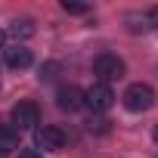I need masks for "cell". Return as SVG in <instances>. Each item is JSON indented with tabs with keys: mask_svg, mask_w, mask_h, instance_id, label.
I'll use <instances>...</instances> for the list:
<instances>
[{
	"mask_svg": "<svg viewBox=\"0 0 158 158\" xmlns=\"http://www.w3.org/2000/svg\"><path fill=\"white\" fill-rule=\"evenodd\" d=\"M34 143H37V149L59 152V149L65 146V133H62V127H56V124H47V127H37V133H34Z\"/></svg>",
	"mask_w": 158,
	"mask_h": 158,
	"instance_id": "cell-5",
	"label": "cell"
},
{
	"mask_svg": "<svg viewBox=\"0 0 158 158\" xmlns=\"http://www.w3.org/2000/svg\"><path fill=\"white\" fill-rule=\"evenodd\" d=\"M16 146H19V130L16 127H0V155H6Z\"/></svg>",
	"mask_w": 158,
	"mask_h": 158,
	"instance_id": "cell-8",
	"label": "cell"
},
{
	"mask_svg": "<svg viewBox=\"0 0 158 158\" xmlns=\"http://www.w3.org/2000/svg\"><path fill=\"white\" fill-rule=\"evenodd\" d=\"M56 106L62 109V112H77L84 106V93L77 90V87H59V93H56Z\"/></svg>",
	"mask_w": 158,
	"mask_h": 158,
	"instance_id": "cell-6",
	"label": "cell"
},
{
	"mask_svg": "<svg viewBox=\"0 0 158 158\" xmlns=\"http://www.w3.org/2000/svg\"><path fill=\"white\" fill-rule=\"evenodd\" d=\"M152 136H155V143H158V127H155V133H152Z\"/></svg>",
	"mask_w": 158,
	"mask_h": 158,
	"instance_id": "cell-14",
	"label": "cell"
},
{
	"mask_svg": "<svg viewBox=\"0 0 158 158\" xmlns=\"http://www.w3.org/2000/svg\"><path fill=\"white\" fill-rule=\"evenodd\" d=\"M149 19H152V25H155V28H158V6H155V10H152V13H149Z\"/></svg>",
	"mask_w": 158,
	"mask_h": 158,
	"instance_id": "cell-12",
	"label": "cell"
},
{
	"mask_svg": "<svg viewBox=\"0 0 158 158\" xmlns=\"http://www.w3.org/2000/svg\"><path fill=\"white\" fill-rule=\"evenodd\" d=\"M84 106H87L90 112H109V109L115 106L112 87H109V84H93V87L84 93Z\"/></svg>",
	"mask_w": 158,
	"mask_h": 158,
	"instance_id": "cell-3",
	"label": "cell"
},
{
	"mask_svg": "<svg viewBox=\"0 0 158 158\" xmlns=\"http://www.w3.org/2000/svg\"><path fill=\"white\" fill-rule=\"evenodd\" d=\"M19 158H44V155H40L37 149H22V152H19Z\"/></svg>",
	"mask_w": 158,
	"mask_h": 158,
	"instance_id": "cell-11",
	"label": "cell"
},
{
	"mask_svg": "<svg viewBox=\"0 0 158 158\" xmlns=\"http://www.w3.org/2000/svg\"><path fill=\"white\" fill-rule=\"evenodd\" d=\"M62 10H65V13H74V16H81V13H87V3H68V0H65Z\"/></svg>",
	"mask_w": 158,
	"mask_h": 158,
	"instance_id": "cell-10",
	"label": "cell"
},
{
	"mask_svg": "<svg viewBox=\"0 0 158 158\" xmlns=\"http://www.w3.org/2000/svg\"><path fill=\"white\" fill-rule=\"evenodd\" d=\"M93 71L99 74V84H109V81H118V77H124V62H121L115 53H102V56H96Z\"/></svg>",
	"mask_w": 158,
	"mask_h": 158,
	"instance_id": "cell-2",
	"label": "cell"
},
{
	"mask_svg": "<svg viewBox=\"0 0 158 158\" xmlns=\"http://www.w3.org/2000/svg\"><path fill=\"white\" fill-rule=\"evenodd\" d=\"M121 99H124V109H127V112H149V109L155 106V90L139 81V84H130Z\"/></svg>",
	"mask_w": 158,
	"mask_h": 158,
	"instance_id": "cell-1",
	"label": "cell"
},
{
	"mask_svg": "<svg viewBox=\"0 0 158 158\" xmlns=\"http://www.w3.org/2000/svg\"><path fill=\"white\" fill-rule=\"evenodd\" d=\"M10 34H13L16 40H19V37L25 40V37H31V34H34V25H31L28 19H22V22H13V28H10Z\"/></svg>",
	"mask_w": 158,
	"mask_h": 158,
	"instance_id": "cell-9",
	"label": "cell"
},
{
	"mask_svg": "<svg viewBox=\"0 0 158 158\" xmlns=\"http://www.w3.org/2000/svg\"><path fill=\"white\" fill-rule=\"evenodd\" d=\"M3 40H6V31H0V47H3Z\"/></svg>",
	"mask_w": 158,
	"mask_h": 158,
	"instance_id": "cell-13",
	"label": "cell"
},
{
	"mask_svg": "<svg viewBox=\"0 0 158 158\" xmlns=\"http://www.w3.org/2000/svg\"><path fill=\"white\" fill-rule=\"evenodd\" d=\"M6 65H10V68H28V65H31V50L22 47V44L10 47V50H6Z\"/></svg>",
	"mask_w": 158,
	"mask_h": 158,
	"instance_id": "cell-7",
	"label": "cell"
},
{
	"mask_svg": "<svg viewBox=\"0 0 158 158\" xmlns=\"http://www.w3.org/2000/svg\"><path fill=\"white\" fill-rule=\"evenodd\" d=\"M37 121H40V109H37V102L22 99V102L13 106V124H16V130H31Z\"/></svg>",
	"mask_w": 158,
	"mask_h": 158,
	"instance_id": "cell-4",
	"label": "cell"
},
{
	"mask_svg": "<svg viewBox=\"0 0 158 158\" xmlns=\"http://www.w3.org/2000/svg\"><path fill=\"white\" fill-rule=\"evenodd\" d=\"M0 158H3V155H0Z\"/></svg>",
	"mask_w": 158,
	"mask_h": 158,
	"instance_id": "cell-15",
	"label": "cell"
}]
</instances>
